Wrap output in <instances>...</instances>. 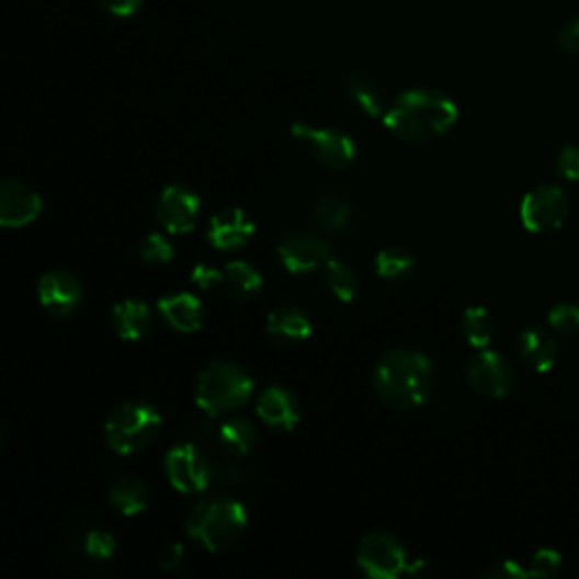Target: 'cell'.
<instances>
[{
	"instance_id": "1",
	"label": "cell",
	"mask_w": 579,
	"mask_h": 579,
	"mask_svg": "<svg viewBox=\"0 0 579 579\" xmlns=\"http://www.w3.org/2000/svg\"><path fill=\"white\" fill-rule=\"evenodd\" d=\"M457 116L459 109L446 93L438 89H408L391 100L383 125L406 143H428L449 134Z\"/></svg>"
},
{
	"instance_id": "2",
	"label": "cell",
	"mask_w": 579,
	"mask_h": 579,
	"mask_svg": "<svg viewBox=\"0 0 579 579\" xmlns=\"http://www.w3.org/2000/svg\"><path fill=\"white\" fill-rule=\"evenodd\" d=\"M374 389L381 401L394 410L423 406L432 389V362L415 349H389L374 370Z\"/></svg>"
},
{
	"instance_id": "3",
	"label": "cell",
	"mask_w": 579,
	"mask_h": 579,
	"mask_svg": "<svg viewBox=\"0 0 579 579\" xmlns=\"http://www.w3.org/2000/svg\"><path fill=\"white\" fill-rule=\"evenodd\" d=\"M245 504L229 496H211L200 500L189 519L186 532L208 553H227L242 538L247 530Z\"/></svg>"
},
{
	"instance_id": "4",
	"label": "cell",
	"mask_w": 579,
	"mask_h": 579,
	"mask_svg": "<svg viewBox=\"0 0 579 579\" xmlns=\"http://www.w3.org/2000/svg\"><path fill=\"white\" fill-rule=\"evenodd\" d=\"M253 394V378L236 362L215 360L195 385V404L208 417H229L245 408Z\"/></svg>"
},
{
	"instance_id": "5",
	"label": "cell",
	"mask_w": 579,
	"mask_h": 579,
	"mask_svg": "<svg viewBox=\"0 0 579 579\" xmlns=\"http://www.w3.org/2000/svg\"><path fill=\"white\" fill-rule=\"evenodd\" d=\"M161 423V412L152 404L125 401L109 412L104 440L118 455H136L157 442Z\"/></svg>"
},
{
	"instance_id": "6",
	"label": "cell",
	"mask_w": 579,
	"mask_h": 579,
	"mask_svg": "<svg viewBox=\"0 0 579 579\" xmlns=\"http://www.w3.org/2000/svg\"><path fill=\"white\" fill-rule=\"evenodd\" d=\"M355 561L362 572L374 579H396L417 570L404 543L389 532H370L362 536L355 550Z\"/></svg>"
},
{
	"instance_id": "7",
	"label": "cell",
	"mask_w": 579,
	"mask_h": 579,
	"mask_svg": "<svg viewBox=\"0 0 579 579\" xmlns=\"http://www.w3.org/2000/svg\"><path fill=\"white\" fill-rule=\"evenodd\" d=\"M290 129L308 145L310 157L326 170H344L355 161V140L340 129L317 127L306 121H295Z\"/></svg>"
},
{
	"instance_id": "8",
	"label": "cell",
	"mask_w": 579,
	"mask_h": 579,
	"mask_svg": "<svg viewBox=\"0 0 579 579\" xmlns=\"http://www.w3.org/2000/svg\"><path fill=\"white\" fill-rule=\"evenodd\" d=\"M166 474L179 493H202L213 487V470L195 442L177 444L166 455Z\"/></svg>"
},
{
	"instance_id": "9",
	"label": "cell",
	"mask_w": 579,
	"mask_h": 579,
	"mask_svg": "<svg viewBox=\"0 0 579 579\" xmlns=\"http://www.w3.org/2000/svg\"><path fill=\"white\" fill-rule=\"evenodd\" d=\"M568 215V197L564 189L541 184L532 189L521 202V223L532 234L555 231Z\"/></svg>"
},
{
	"instance_id": "10",
	"label": "cell",
	"mask_w": 579,
	"mask_h": 579,
	"mask_svg": "<svg viewBox=\"0 0 579 579\" xmlns=\"http://www.w3.org/2000/svg\"><path fill=\"white\" fill-rule=\"evenodd\" d=\"M276 253L290 274H308L323 268L331 259V245L315 231L295 229L281 238Z\"/></svg>"
},
{
	"instance_id": "11",
	"label": "cell",
	"mask_w": 579,
	"mask_h": 579,
	"mask_svg": "<svg viewBox=\"0 0 579 579\" xmlns=\"http://www.w3.org/2000/svg\"><path fill=\"white\" fill-rule=\"evenodd\" d=\"M466 381L480 396L502 398L514 387V370L502 353L485 347L474 357H468Z\"/></svg>"
},
{
	"instance_id": "12",
	"label": "cell",
	"mask_w": 579,
	"mask_h": 579,
	"mask_svg": "<svg viewBox=\"0 0 579 579\" xmlns=\"http://www.w3.org/2000/svg\"><path fill=\"white\" fill-rule=\"evenodd\" d=\"M200 211H202L200 195L184 184L166 186L155 206L159 225L174 236L191 234L197 227Z\"/></svg>"
},
{
	"instance_id": "13",
	"label": "cell",
	"mask_w": 579,
	"mask_h": 579,
	"mask_svg": "<svg viewBox=\"0 0 579 579\" xmlns=\"http://www.w3.org/2000/svg\"><path fill=\"white\" fill-rule=\"evenodd\" d=\"M36 295H39V304L48 315L66 319L82 308L84 287L80 279L68 270H53L39 279Z\"/></svg>"
},
{
	"instance_id": "14",
	"label": "cell",
	"mask_w": 579,
	"mask_h": 579,
	"mask_svg": "<svg viewBox=\"0 0 579 579\" xmlns=\"http://www.w3.org/2000/svg\"><path fill=\"white\" fill-rule=\"evenodd\" d=\"M44 211V200L25 181L5 179L0 184V225L5 229H21L32 225Z\"/></svg>"
},
{
	"instance_id": "15",
	"label": "cell",
	"mask_w": 579,
	"mask_h": 579,
	"mask_svg": "<svg viewBox=\"0 0 579 579\" xmlns=\"http://www.w3.org/2000/svg\"><path fill=\"white\" fill-rule=\"evenodd\" d=\"M257 234V225L242 208H223L211 215L206 238L213 249L220 251H236L242 249Z\"/></svg>"
},
{
	"instance_id": "16",
	"label": "cell",
	"mask_w": 579,
	"mask_h": 579,
	"mask_svg": "<svg viewBox=\"0 0 579 579\" xmlns=\"http://www.w3.org/2000/svg\"><path fill=\"white\" fill-rule=\"evenodd\" d=\"M257 415L268 428L290 432L302 421V404L293 389L283 385H270L259 396Z\"/></svg>"
},
{
	"instance_id": "17",
	"label": "cell",
	"mask_w": 579,
	"mask_h": 579,
	"mask_svg": "<svg viewBox=\"0 0 579 579\" xmlns=\"http://www.w3.org/2000/svg\"><path fill=\"white\" fill-rule=\"evenodd\" d=\"M353 204L342 191H326L310 206V223L319 234L342 236L353 227Z\"/></svg>"
},
{
	"instance_id": "18",
	"label": "cell",
	"mask_w": 579,
	"mask_h": 579,
	"mask_svg": "<svg viewBox=\"0 0 579 579\" xmlns=\"http://www.w3.org/2000/svg\"><path fill=\"white\" fill-rule=\"evenodd\" d=\"M268 336L281 347H295L310 338L313 321L297 306H279L268 315L265 321Z\"/></svg>"
},
{
	"instance_id": "19",
	"label": "cell",
	"mask_w": 579,
	"mask_h": 579,
	"mask_svg": "<svg viewBox=\"0 0 579 579\" xmlns=\"http://www.w3.org/2000/svg\"><path fill=\"white\" fill-rule=\"evenodd\" d=\"M159 315L177 333H195L204 323V306L191 293L168 295L159 302Z\"/></svg>"
},
{
	"instance_id": "20",
	"label": "cell",
	"mask_w": 579,
	"mask_h": 579,
	"mask_svg": "<svg viewBox=\"0 0 579 579\" xmlns=\"http://www.w3.org/2000/svg\"><path fill=\"white\" fill-rule=\"evenodd\" d=\"M519 355L534 372L553 370L557 360V342L543 326H530L519 336Z\"/></svg>"
},
{
	"instance_id": "21",
	"label": "cell",
	"mask_w": 579,
	"mask_h": 579,
	"mask_svg": "<svg viewBox=\"0 0 579 579\" xmlns=\"http://www.w3.org/2000/svg\"><path fill=\"white\" fill-rule=\"evenodd\" d=\"M112 326L121 340H140L152 329V310L140 299H123L112 310Z\"/></svg>"
},
{
	"instance_id": "22",
	"label": "cell",
	"mask_w": 579,
	"mask_h": 579,
	"mask_svg": "<svg viewBox=\"0 0 579 579\" xmlns=\"http://www.w3.org/2000/svg\"><path fill=\"white\" fill-rule=\"evenodd\" d=\"M109 502H112L114 510L121 512L123 516H136L148 510L150 487L140 478L123 476L112 485V489H109Z\"/></svg>"
},
{
	"instance_id": "23",
	"label": "cell",
	"mask_w": 579,
	"mask_h": 579,
	"mask_svg": "<svg viewBox=\"0 0 579 579\" xmlns=\"http://www.w3.org/2000/svg\"><path fill=\"white\" fill-rule=\"evenodd\" d=\"M344 87L349 91V95L353 98V102L365 112L370 118H383L387 106L385 104V95L381 91V87L367 78L365 72H357V70H351L349 76L344 78Z\"/></svg>"
},
{
	"instance_id": "24",
	"label": "cell",
	"mask_w": 579,
	"mask_h": 579,
	"mask_svg": "<svg viewBox=\"0 0 579 579\" xmlns=\"http://www.w3.org/2000/svg\"><path fill=\"white\" fill-rule=\"evenodd\" d=\"M374 270L387 283H406L417 272V259L406 247H385L376 253Z\"/></svg>"
},
{
	"instance_id": "25",
	"label": "cell",
	"mask_w": 579,
	"mask_h": 579,
	"mask_svg": "<svg viewBox=\"0 0 579 579\" xmlns=\"http://www.w3.org/2000/svg\"><path fill=\"white\" fill-rule=\"evenodd\" d=\"M223 287L227 290L229 297L247 302L263 290V274L247 261H231L225 265Z\"/></svg>"
},
{
	"instance_id": "26",
	"label": "cell",
	"mask_w": 579,
	"mask_h": 579,
	"mask_svg": "<svg viewBox=\"0 0 579 579\" xmlns=\"http://www.w3.org/2000/svg\"><path fill=\"white\" fill-rule=\"evenodd\" d=\"M217 434L227 451H231L238 457L249 455L259 444V432L249 419L242 417H229L220 425H217Z\"/></svg>"
},
{
	"instance_id": "27",
	"label": "cell",
	"mask_w": 579,
	"mask_h": 579,
	"mask_svg": "<svg viewBox=\"0 0 579 579\" xmlns=\"http://www.w3.org/2000/svg\"><path fill=\"white\" fill-rule=\"evenodd\" d=\"M323 270V281L329 285L331 293L340 299V302H353L357 297V290H360V279L355 274V270L338 259H329Z\"/></svg>"
},
{
	"instance_id": "28",
	"label": "cell",
	"mask_w": 579,
	"mask_h": 579,
	"mask_svg": "<svg viewBox=\"0 0 579 579\" xmlns=\"http://www.w3.org/2000/svg\"><path fill=\"white\" fill-rule=\"evenodd\" d=\"M462 336L470 347L485 349L493 338L491 313L483 306H468L462 315Z\"/></svg>"
},
{
	"instance_id": "29",
	"label": "cell",
	"mask_w": 579,
	"mask_h": 579,
	"mask_svg": "<svg viewBox=\"0 0 579 579\" xmlns=\"http://www.w3.org/2000/svg\"><path fill=\"white\" fill-rule=\"evenodd\" d=\"M140 259L150 265H168L174 259V245L163 234H150L140 242Z\"/></svg>"
},
{
	"instance_id": "30",
	"label": "cell",
	"mask_w": 579,
	"mask_h": 579,
	"mask_svg": "<svg viewBox=\"0 0 579 579\" xmlns=\"http://www.w3.org/2000/svg\"><path fill=\"white\" fill-rule=\"evenodd\" d=\"M84 553H87V557H91L95 561L112 559L116 553L114 534H109L106 530H91L84 536Z\"/></svg>"
},
{
	"instance_id": "31",
	"label": "cell",
	"mask_w": 579,
	"mask_h": 579,
	"mask_svg": "<svg viewBox=\"0 0 579 579\" xmlns=\"http://www.w3.org/2000/svg\"><path fill=\"white\" fill-rule=\"evenodd\" d=\"M548 323L555 333L577 336L579 333V306L575 304L555 306L548 315Z\"/></svg>"
},
{
	"instance_id": "32",
	"label": "cell",
	"mask_w": 579,
	"mask_h": 579,
	"mask_svg": "<svg viewBox=\"0 0 579 579\" xmlns=\"http://www.w3.org/2000/svg\"><path fill=\"white\" fill-rule=\"evenodd\" d=\"M561 566V555L557 550H550V548H543V550H536L530 559V577H548V575H555Z\"/></svg>"
},
{
	"instance_id": "33",
	"label": "cell",
	"mask_w": 579,
	"mask_h": 579,
	"mask_svg": "<svg viewBox=\"0 0 579 579\" xmlns=\"http://www.w3.org/2000/svg\"><path fill=\"white\" fill-rule=\"evenodd\" d=\"M557 172L559 177L575 181L579 179V148L577 145H566V148L557 155Z\"/></svg>"
},
{
	"instance_id": "34",
	"label": "cell",
	"mask_w": 579,
	"mask_h": 579,
	"mask_svg": "<svg viewBox=\"0 0 579 579\" xmlns=\"http://www.w3.org/2000/svg\"><path fill=\"white\" fill-rule=\"evenodd\" d=\"M223 279H225V270H217L213 265H195L193 274H191V281L193 285H197L200 290H213L215 285H223Z\"/></svg>"
},
{
	"instance_id": "35",
	"label": "cell",
	"mask_w": 579,
	"mask_h": 579,
	"mask_svg": "<svg viewBox=\"0 0 579 579\" xmlns=\"http://www.w3.org/2000/svg\"><path fill=\"white\" fill-rule=\"evenodd\" d=\"M487 577H493V579H525V577H530V570L525 566H521L519 561L504 559V561L493 564L487 570Z\"/></svg>"
},
{
	"instance_id": "36",
	"label": "cell",
	"mask_w": 579,
	"mask_h": 579,
	"mask_svg": "<svg viewBox=\"0 0 579 579\" xmlns=\"http://www.w3.org/2000/svg\"><path fill=\"white\" fill-rule=\"evenodd\" d=\"M143 5V0H100V8L116 19H129L134 16Z\"/></svg>"
},
{
	"instance_id": "37",
	"label": "cell",
	"mask_w": 579,
	"mask_h": 579,
	"mask_svg": "<svg viewBox=\"0 0 579 579\" xmlns=\"http://www.w3.org/2000/svg\"><path fill=\"white\" fill-rule=\"evenodd\" d=\"M557 42L566 53H579V19H572L561 25Z\"/></svg>"
},
{
	"instance_id": "38",
	"label": "cell",
	"mask_w": 579,
	"mask_h": 579,
	"mask_svg": "<svg viewBox=\"0 0 579 579\" xmlns=\"http://www.w3.org/2000/svg\"><path fill=\"white\" fill-rule=\"evenodd\" d=\"M181 559H184V548H181L179 543H170V546L161 555V568L172 570V568H177L181 564Z\"/></svg>"
}]
</instances>
